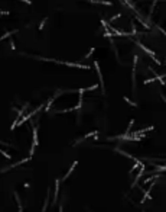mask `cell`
<instances>
[{"label":"cell","instance_id":"277c9868","mask_svg":"<svg viewBox=\"0 0 166 212\" xmlns=\"http://www.w3.org/2000/svg\"><path fill=\"white\" fill-rule=\"evenodd\" d=\"M33 145H38V129H36V127L33 128Z\"/></svg>","mask_w":166,"mask_h":212},{"label":"cell","instance_id":"5b68a950","mask_svg":"<svg viewBox=\"0 0 166 212\" xmlns=\"http://www.w3.org/2000/svg\"><path fill=\"white\" fill-rule=\"evenodd\" d=\"M15 198H16V201H17V206H19V212H23V209H22V203H20V199H19V196H17V195H15Z\"/></svg>","mask_w":166,"mask_h":212},{"label":"cell","instance_id":"8992f818","mask_svg":"<svg viewBox=\"0 0 166 212\" xmlns=\"http://www.w3.org/2000/svg\"><path fill=\"white\" fill-rule=\"evenodd\" d=\"M46 206H48V198H46V201H45V205H43V209H42V212H46Z\"/></svg>","mask_w":166,"mask_h":212},{"label":"cell","instance_id":"52a82bcc","mask_svg":"<svg viewBox=\"0 0 166 212\" xmlns=\"http://www.w3.org/2000/svg\"><path fill=\"white\" fill-rule=\"evenodd\" d=\"M59 212H62V206H59Z\"/></svg>","mask_w":166,"mask_h":212},{"label":"cell","instance_id":"6da1fadb","mask_svg":"<svg viewBox=\"0 0 166 212\" xmlns=\"http://www.w3.org/2000/svg\"><path fill=\"white\" fill-rule=\"evenodd\" d=\"M94 65H96V68H97V73H98V77H100V81H101V87L104 89V81H103V77H101V71H100V65H98V63H94Z\"/></svg>","mask_w":166,"mask_h":212},{"label":"cell","instance_id":"7a4b0ae2","mask_svg":"<svg viewBox=\"0 0 166 212\" xmlns=\"http://www.w3.org/2000/svg\"><path fill=\"white\" fill-rule=\"evenodd\" d=\"M77 164H78V161H74V163H72V166H71V167H69V172H68V173L65 174V177H64V180H65V179H68V176H69L71 173H72V172H74V169L77 167Z\"/></svg>","mask_w":166,"mask_h":212},{"label":"cell","instance_id":"3957f363","mask_svg":"<svg viewBox=\"0 0 166 212\" xmlns=\"http://www.w3.org/2000/svg\"><path fill=\"white\" fill-rule=\"evenodd\" d=\"M58 192H59V180L55 182V195H54V202H56L58 199Z\"/></svg>","mask_w":166,"mask_h":212}]
</instances>
